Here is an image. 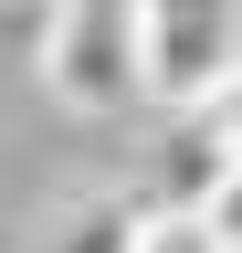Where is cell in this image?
<instances>
[{
	"label": "cell",
	"instance_id": "obj_8",
	"mask_svg": "<svg viewBox=\"0 0 242 253\" xmlns=\"http://www.w3.org/2000/svg\"><path fill=\"white\" fill-rule=\"evenodd\" d=\"M42 11H53V0H42Z\"/></svg>",
	"mask_w": 242,
	"mask_h": 253
},
{
	"label": "cell",
	"instance_id": "obj_5",
	"mask_svg": "<svg viewBox=\"0 0 242 253\" xmlns=\"http://www.w3.org/2000/svg\"><path fill=\"white\" fill-rule=\"evenodd\" d=\"M147 253H232L210 232V211H147Z\"/></svg>",
	"mask_w": 242,
	"mask_h": 253
},
{
	"label": "cell",
	"instance_id": "obj_7",
	"mask_svg": "<svg viewBox=\"0 0 242 253\" xmlns=\"http://www.w3.org/2000/svg\"><path fill=\"white\" fill-rule=\"evenodd\" d=\"M190 116H221V126H232V148H242V74H232L221 95H210V106H190Z\"/></svg>",
	"mask_w": 242,
	"mask_h": 253
},
{
	"label": "cell",
	"instance_id": "obj_6",
	"mask_svg": "<svg viewBox=\"0 0 242 253\" xmlns=\"http://www.w3.org/2000/svg\"><path fill=\"white\" fill-rule=\"evenodd\" d=\"M210 232H221V243H232V253H242V179H232V190H221V201H210Z\"/></svg>",
	"mask_w": 242,
	"mask_h": 253
},
{
	"label": "cell",
	"instance_id": "obj_2",
	"mask_svg": "<svg viewBox=\"0 0 242 253\" xmlns=\"http://www.w3.org/2000/svg\"><path fill=\"white\" fill-rule=\"evenodd\" d=\"M242 74V0H147V106L190 116Z\"/></svg>",
	"mask_w": 242,
	"mask_h": 253
},
{
	"label": "cell",
	"instance_id": "obj_1",
	"mask_svg": "<svg viewBox=\"0 0 242 253\" xmlns=\"http://www.w3.org/2000/svg\"><path fill=\"white\" fill-rule=\"evenodd\" d=\"M42 74L74 116H127L147 95V0H53Z\"/></svg>",
	"mask_w": 242,
	"mask_h": 253
},
{
	"label": "cell",
	"instance_id": "obj_3",
	"mask_svg": "<svg viewBox=\"0 0 242 253\" xmlns=\"http://www.w3.org/2000/svg\"><path fill=\"white\" fill-rule=\"evenodd\" d=\"M232 179H242L232 126H221V116H169V148H158V211H210Z\"/></svg>",
	"mask_w": 242,
	"mask_h": 253
},
{
	"label": "cell",
	"instance_id": "obj_4",
	"mask_svg": "<svg viewBox=\"0 0 242 253\" xmlns=\"http://www.w3.org/2000/svg\"><path fill=\"white\" fill-rule=\"evenodd\" d=\"M42 253H147V201L127 190H84L42 221Z\"/></svg>",
	"mask_w": 242,
	"mask_h": 253
}]
</instances>
